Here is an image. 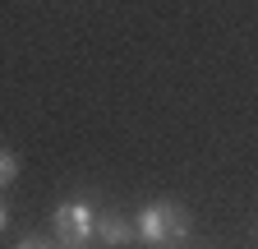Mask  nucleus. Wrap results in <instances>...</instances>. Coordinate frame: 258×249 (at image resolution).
I'll return each mask as SVG.
<instances>
[{"label":"nucleus","instance_id":"obj_1","mask_svg":"<svg viewBox=\"0 0 258 249\" xmlns=\"http://www.w3.org/2000/svg\"><path fill=\"white\" fill-rule=\"evenodd\" d=\"M134 231H139V240L143 244H180L184 235H189V217H184V208L180 203H148L143 212H139V222H134Z\"/></svg>","mask_w":258,"mask_h":249},{"label":"nucleus","instance_id":"obj_2","mask_svg":"<svg viewBox=\"0 0 258 249\" xmlns=\"http://www.w3.org/2000/svg\"><path fill=\"white\" fill-rule=\"evenodd\" d=\"M51 226H55V240H60L64 249H83V244L97 235V212H92L88 199H64V203H55V212H51Z\"/></svg>","mask_w":258,"mask_h":249},{"label":"nucleus","instance_id":"obj_3","mask_svg":"<svg viewBox=\"0 0 258 249\" xmlns=\"http://www.w3.org/2000/svg\"><path fill=\"white\" fill-rule=\"evenodd\" d=\"M139 231L134 226H129L124 222V217H115V212H97V240H102V244H129V240H134Z\"/></svg>","mask_w":258,"mask_h":249},{"label":"nucleus","instance_id":"obj_4","mask_svg":"<svg viewBox=\"0 0 258 249\" xmlns=\"http://www.w3.org/2000/svg\"><path fill=\"white\" fill-rule=\"evenodd\" d=\"M19 175V157H14V152H0V184H10Z\"/></svg>","mask_w":258,"mask_h":249},{"label":"nucleus","instance_id":"obj_5","mask_svg":"<svg viewBox=\"0 0 258 249\" xmlns=\"http://www.w3.org/2000/svg\"><path fill=\"white\" fill-rule=\"evenodd\" d=\"M14 249H51V244H46V240H37V235H23Z\"/></svg>","mask_w":258,"mask_h":249},{"label":"nucleus","instance_id":"obj_6","mask_svg":"<svg viewBox=\"0 0 258 249\" xmlns=\"http://www.w3.org/2000/svg\"><path fill=\"white\" fill-rule=\"evenodd\" d=\"M5 226H10V208L0 203V231H5Z\"/></svg>","mask_w":258,"mask_h":249}]
</instances>
